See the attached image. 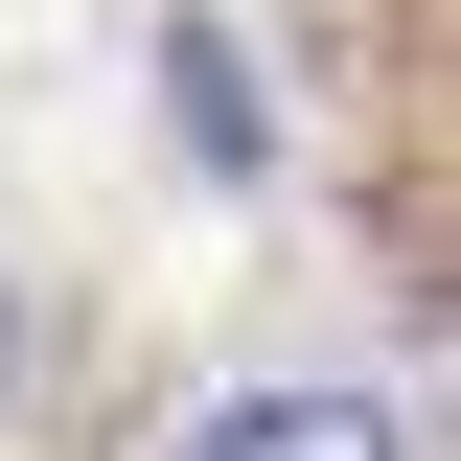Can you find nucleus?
<instances>
[{
  "label": "nucleus",
  "mask_w": 461,
  "mask_h": 461,
  "mask_svg": "<svg viewBox=\"0 0 461 461\" xmlns=\"http://www.w3.org/2000/svg\"><path fill=\"white\" fill-rule=\"evenodd\" d=\"M162 461H415V438H393L369 393H230V415H185Z\"/></svg>",
  "instance_id": "nucleus-1"
},
{
  "label": "nucleus",
  "mask_w": 461,
  "mask_h": 461,
  "mask_svg": "<svg viewBox=\"0 0 461 461\" xmlns=\"http://www.w3.org/2000/svg\"><path fill=\"white\" fill-rule=\"evenodd\" d=\"M185 115H208V185H254V162H277V139H254V69H230L208 23H185Z\"/></svg>",
  "instance_id": "nucleus-2"
},
{
  "label": "nucleus",
  "mask_w": 461,
  "mask_h": 461,
  "mask_svg": "<svg viewBox=\"0 0 461 461\" xmlns=\"http://www.w3.org/2000/svg\"><path fill=\"white\" fill-rule=\"evenodd\" d=\"M0 393H23V277H0Z\"/></svg>",
  "instance_id": "nucleus-3"
}]
</instances>
